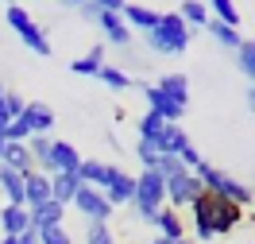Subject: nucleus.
I'll use <instances>...</instances> for the list:
<instances>
[{"label": "nucleus", "mask_w": 255, "mask_h": 244, "mask_svg": "<svg viewBox=\"0 0 255 244\" xmlns=\"http://www.w3.org/2000/svg\"><path fill=\"white\" fill-rule=\"evenodd\" d=\"M0 190L8 194V206H23V175L8 171L4 163H0Z\"/></svg>", "instance_id": "23"}, {"label": "nucleus", "mask_w": 255, "mask_h": 244, "mask_svg": "<svg viewBox=\"0 0 255 244\" xmlns=\"http://www.w3.org/2000/svg\"><path fill=\"white\" fill-rule=\"evenodd\" d=\"M151 225L159 229L162 241H186V237H190V233H186V217H182L178 210H170V206H162V210L155 213Z\"/></svg>", "instance_id": "14"}, {"label": "nucleus", "mask_w": 255, "mask_h": 244, "mask_svg": "<svg viewBox=\"0 0 255 244\" xmlns=\"http://www.w3.org/2000/svg\"><path fill=\"white\" fill-rule=\"evenodd\" d=\"M197 175V182H201V190H209V194H221L224 202H232V206H240V210H248L252 206V186H244L240 179H232L228 171H221V167H213V163L201 159V167L193 171Z\"/></svg>", "instance_id": "4"}, {"label": "nucleus", "mask_w": 255, "mask_h": 244, "mask_svg": "<svg viewBox=\"0 0 255 244\" xmlns=\"http://www.w3.org/2000/svg\"><path fill=\"white\" fill-rule=\"evenodd\" d=\"M50 136H31L27 140V151H31V163H35V171H43V175H50Z\"/></svg>", "instance_id": "25"}, {"label": "nucleus", "mask_w": 255, "mask_h": 244, "mask_svg": "<svg viewBox=\"0 0 255 244\" xmlns=\"http://www.w3.org/2000/svg\"><path fill=\"white\" fill-rule=\"evenodd\" d=\"M78 179H81V186L105 190V182H109V163H101V159H81V167H78Z\"/></svg>", "instance_id": "21"}, {"label": "nucleus", "mask_w": 255, "mask_h": 244, "mask_svg": "<svg viewBox=\"0 0 255 244\" xmlns=\"http://www.w3.org/2000/svg\"><path fill=\"white\" fill-rule=\"evenodd\" d=\"M70 206H74L81 217H89V221H105V225H109V217L116 213L109 202H105V194H101V190H93V186H81L78 198H74Z\"/></svg>", "instance_id": "9"}, {"label": "nucleus", "mask_w": 255, "mask_h": 244, "mask_svg": "<svg viewBox=\"0 0 255 244\" xmlns=\"http://www.w3.org/2000/svg\"><path fill=\"white\" fill-rule=\"evenodd\" d=\"M4 19H8V27L19 35V43L31 50V54L50 58V39H47V31L31 19V12H27L23 4H8V8H4Z\"/></svg>", "instance_id": "5"}, {"label": "nucleus", "mask_w": 255, "mask_h": 244, "mask_svg": "<svg viewBox=\"0 0 255 244\" xmlns=\"http://www.w3.org/2000/svg\"><path fill=\"white\" fill-rule=\"evenodd\" d=\"M120 4H124V0H101L97 27H101V35H105L109 47H128V43H131V27L120 19Z\"/></svg>", "instance_id": "7"}, {"label": "nucleus", "mask_w": 255, "mask_h": 244, "mask_svg": "<svg viewBox=\"0 0 255 244\" xmlns=\"http://www.w3.org/2000/svg\"><path fill=\"white\" fill-rule=\"evenodd\" d=\"M151 244H174V241H162V237H155V241H151Z\"/></svg>", "instance_id": "37"}, {"label": "nucleus", "mask_w": 255, "mask_h": 244, "mask_svg": "<svg viewBox=\"0 0 255 244\" xmlns=\"http://www.w3.org/2000/svg\"><path fill=\"white\" fill-rule=\"evenodd\" d=\"M236 62H240V70H244V74L252 78V85H255V39H244V43H240Z\"/></svg>", "instance_id": "30"}, {"label": "nucleus", "mask_w": 255, "mask_h": 244, "mask_svg": "<svg viewBox=\"0 0 255 244\" xmlns=\"http://www.w3.org/2000/svg\"><path fill=\"white\" fill-rule=\"evenodd\" d=\"M23 105H27V101L19 97V93H12V89H4V97H0V132L8 128L12 120H19V113H23Z\"/></svg>", "instance_id": "26"}, {"label": "nucleus", "mask_w": 255, "mask_h": 244, "mask_svg": "<svg viewBox=\"0 0 255 244\" xmlns=\"http://www.w3.org/2000/svg\"><path fill=\"white\" fill-rule=\"evenodd\" d=\"M174 244H193V241H190V237H186V241H174Z\"/></svg>", "instance_id": "40"}, {"label": "nucleus", "mask_w": 255, "mask_h": 244, "mask_svg": "<svg viewBox=\"0 0 255 244\" xmlns=\"http://www.w3.org/2000/svg\"><path fill=\"white\" fill-rule=\"evenodd\" d=\"M101 66H105V43H97L89 54L74 58V62H70V70H74V74H81V78H97V74H101Z\"/></svg>", "instance_id": "22"}, {"label": "nucleus", "mask_w": 255, "mask_h": 244, "mask_svg": "<svg viewBox=\"0 0 255 244\" xmlns=\"http://www.w3.org/2000/svg\"><path fill=\"white\" fill-rule=\"evenodd\" d=\"M209 16L217 19V23H224V27H236L244 23V16H240V8L232 4V0H209Z\"/></svg>", "instance_id": "24"}, {"label": "nucleus", "mask_w": 255, "mask_h": 244, "mask_svg": "<svg viewBox=\"0 0 255 244\" xmlns=\"http://www.w3.org/2000/svg\"><path fill=\"white\" fill-rule=\"evenodd\" d=\"M147 47L155 50V54H166V58H178V54H186L193 43V31L178 19V12H162L159 27H151V31L143 35Z\"/></svg>", "instance_id": "3"}, {"label": "nucleus", "mask_w": 255, "mask_h": 244, "mask_svg": "<svg viewBox=\"0 0 255 244\" xmlns=\"http://www.w3.org/2000/svg\"><path fill=\"white\" fill-rule=\"evenodd\" d=\"M27 213H31V229H54L66 221V206L54 202V198H47L43 206H31Z\"/></svg>", "instance_id": "15"}, {"label": "nucleus", "mask_w": 255, "mask_h": 244, "mask_svg": "<svg viewBox=\"0 0 255 244\" xmlns=\"http://www.w3.org/2000/svg\"><path fill=\"white\" fill-rule=\"evenodd\" d=\"M248 105H252V113H255V85H248Z\"/></svg>", "instance_id": "36"}, {"label": "nucleus", "mask_w": 255, "mask_h": 244, "mask_svg": "<svg viewBox=\"0 0 255 244\" xmlns=\"http://www.w3.org/2000/svg\"><path fill=\"white\" fill-rule=\"evenodd\" d=\"M97 81H101V85H109L112 93H124V89H131V85H135V81L128 78L124 70H116V66H101V74H97Z\"/></svg>", "instance_id": "27"}, {"label": "nucleus", "mask_w": 255, "mask_h": 244, "mask_svg": "<svg viewBox=\"0 0 255 244\" xmlns=\"http://www.w3.org/2000/svg\"><path fill=\"white\" fill-rule=\"evenodd\" d=\"M4 89H8V85H4V81H0V97H4Z\"/></svg>", "instance_id": "41"}, {"label": "nucleus", "mask_w": 255, "mask_h": 244, "mask_svg": "<svg viewBox=\"0 0 255 244\" xmlns=\"http://www.w3.org/2000/svg\"><path fill=\"white\" fill-rule=\"evenodd\" d=\"M135 159L143 163V171H155V167H159V147L155 144H147V140H135Z\"/></svg>", "instance_id": "31"}, {"label": "nucleus", "mask_w": 255, "mask_h": 244, "mask_svg": "<svg viewBox=\"0 0 255 244\" xmlns=\"http://www.w3.org/2000/svg\"><path fill=\"white\" fill-rule=\"evenodd\" d=\"M78 167H81V151L70 140L50 144V175H78Z\"/></svg>", "instance_id": "12"}, {"label": "nucleus", "mask_w": 255, "mask_h": 244, "mask_svg": "<svg viewBox=\"0 0 255 244\" xmlns=\"http://www.w3.org/2000/svg\"><path fill=\"white\" fill-rule=\"evenodd\" d=\"M39 244H74L66 225H54V229H39Z\"/></svg>", "instance_id": "33"}, {"label": "nucleus", "mask_w": 255, "mask_h": 244, "mask_svg": "<svg viewBox=\"0 0 255 244\" xmlns=\"http://www.w3.org/2000/svg\"><path fill=\"white\" fill-rule=\"evenodd\" d=\"M50 198V175L43 171H31V175H23V206L31 210V206H43Z\"/></svg>", "instance_id": "16"}, {"label": "nucleus", "mask_w": 255, "mask_h": 244, "mask_svg": "<svg viewBox=\"0 0 255 244\" xmlns=\"http://www.w3.org/2000/svg\"><path fill=\"white\" fill-rule=\"evenodd\" d=\"M159 179H162V186H166V206L170 210H190L193 206V198L201 194V182H197V175H193L190 167L182 159H174V155H162L159 159Z\"/></svg>", "instance_id": "2"}, {"label": "nucleus", "mask_w": 255, "mask_h": 244, "mask_svg": "<svg viewBox=\"0 0 255 244\" xmlns=\"http://www.w3.org/2000/svg\"><path fill=\"white\" fill-rule=\"evenodd\" d=\"M0 244H16V237H4V241H0Z\"/></svg>", "instance_id": "39"}, {"label": "nucleus", "mask_w": 255, "mask_h": 244, "mask_svg": "<svg viewBox=\"0 0 255 244\" xmlns=\"http://www.w3.org/2000/svg\"><path fill=\"white\" fill-rule=\"evenodd\" d=\"M166 206V186H162L159 171H139L135 175V198H131V210L139 221H155V213Z\"/></svg>", "instance_id": "6"}, {"label": "nucleus", "mask_w": 255, "mask_h": 244, "mask_svg": "<svg viewBox=\"0 0 255 244\" xmlns=\"http://www.w3.org/2000/svg\"><path fill=\"white\" fill-rule=\"evenodd\" d=\"M174 12H178V19H182L190 31L209 27V19H213V16H209V4H205V0H186V4H178Z\"/></svg>", "instance_id": "18"}, {"label": "nucleus", "mask_w": 255, "mask_h": 244, "mask_svg": "<svg viewBox=\"0 0 255 244\" xmlns=\"http://www.w3.org/2000/svg\"><path fill=\"white\" fill-rule=\"evenodd\" d=\"M120 19H124L131 31H151V27H159L162 12L159 8H151V4H120Z\"/></svg>", "instance_id": "11"}, {"label": "nucleus", "mask_w": 255, "mask_h": 244, "mask_svg": "<svg viewBox=\"0 0 255 244\" xmlns=\"http://www.w3.org/2000/svg\"><path fill=\"white\" fill-rule=\"evenodd\" d=\"M4 144H8V140H4V132H0V155H4Z\"/></svg>", "instance_id": "38"}, {"label": "nucleus", "mask_w": 255, "mask_h": 244, "mask_svg": "<svg viewBox=\"0 0 255 244\" xmlns=\"http://www.w3.org/2000/svg\"><path fill=\"white\" fill-rule=\"evenodd\" d=\"M221 47H228V50H240V43H244V35L236 31V27H224V23H217V19H209V27H205Z\"/></svg>", "instance_id": "28"}, {"label": "nucleus", "mask_w": 255, "mask_h": 244, "mask_svg": "<svg viewBox=\"0 0 255 244\" xmlns=\"http://www.w3.org/2000/svg\"><path fill=\"white\" fill-rule=\"evenodd\" d=\"M105 202H109L112 210L116 206H131V198H135V179L128 175L124 167H116V163H109V182H105Z\"/></svg>", "instance_id": "8"}, {"label": "nucleus", "mask_w": 255, "mask_h": 244, "mask_svg": "<svg viewBox=\"0 0 255 244\" xmlns=\"http://www.w3.org/2000/svg\"><path fill=\"white\" fill-rule=\"evenodd\" d=\"M16 244H39V229H27V233H19Z\"/></svg>", "instance_id": "35"}, {"label": "nucleus", "mask_w": 255, "mask_h": 244, "mask_svg": "<svg viewBox=\"0 0 255 244\" xmlns=\"http://www.w3.org/2000/svg\"><path fill=\"white\" fill-rule=\"evenodd\" d=\"M78 190H81V179H78V175H50V198H54V202H62L66 210H70V202L78 198Z\"/></svg>", "instance_id": "20"}, {"label": "nucleus", "mask_w": 255, "mask_h": 244, "mask_svg": "<svg viewBox=\"0 0 255 244\" xmlns=\"http://www.w3.org/2000/svg\"><path fill=\"white\" fill-rule=\"evenodd\" d=\"M19 120L27 124L31 136H50V128H54V109H50L47 101H27L23 113H19Z\"/></svg>", "instance_id": "10"}, {"label": "nucleus", "mask_w": 255, "mask_h": 244, "mask_svg": "<svg viewBox=\"0 0 255 244\" xmlns=\"http://www.w3.org/2000/svg\"><path fill=\"white\" fill-rule=\"evenodd\" d=\"M0 163H4L8 171H19V175H31V171H35L27 144H4V155H0Z\"/></svg>", "instance_id": "19"}, {"label": "nucleus", "mask_w": 255, "mask_h": 244, "mask_svg": "<svg viewBox=\"0 0 255 244\" xmlns=\"http://www.w3.org/2000/svg\"><path fill=\"white\" fill-rule=\"evenodd\" d=\"M78 12L89 19V23H97V16H101V0H85V4H78Z\"/></svg>", "instance_id": "34"}, {"label": "nucleus", "mask_w": 255, "mask_h": 244, "mask_svg": "<svg viewBox=\"0 0 255 244\" xmlns=\"http://www.w3.org/2000/svg\"><path fill=\"white\" fill-rule=\"evenodd\" d=\"M155 147H159V155H174V159H182V155L193 147V140H190V132L182 128V124H166Z\"/></svg>", "instance_id": "13"}, {"label": "nucleus", "mask_w": 255, "mask_h": 244, "mask_svg": "<svg viewBox=\"0 0 255 244\" xmlns=\"http://www.w3.org/2000/svg\"><path fill=\"white\" fill-rule=\"evenodd\" d=\"M0 229H4V237L27 233V229H31V213H27V206H4V210H0Z\"/></svg>", "instance_id": "17"}, {"label": "nucleus", "mask_w": 255, "mask_h": 244, "mask_svg": "<svg viewBox=\"0 0 255 244\" xmlns=\"http://www.w3.org/2000/svg\"><path fill=\"white\" fill-rule=\"evenodd\" d=\"M85 244H116V237H112V229L105 225V221H89V229H85Z\"/></svg>", "instance_id": "32"}, {"label": "nucleus", "mask_w": 255, "mask_h": 244, "mask_svg": "<svg viewBox=\"0 0 255 244\" xmlns=\"http://www.w3.org/2000/svg\"><path fill=\"white\" fill-rule=\"evenodd\" d=\"M162 128H166V120H162V116H155V113H143V116H139V140H147V144H159Z\"/></svg>", "instance_id": "29"}, {"label": "nucleus", "mask_w": 255, "mask_h": 244, "mask_svg": "<svg viewBox=\"0 0 255 244\" xmlns=\"http://www.w3.org/2000/svg\"><path fill=\"white\" fill-rule=\"evenodd\" d=\"M240 221H244V210L232 206V202H224L221 194H201L193 198L190 206V221H186V233H193V244H209L217 241V237H228V233H236Z\"/></svg>", "instance_id": "1"}]
</instances>
